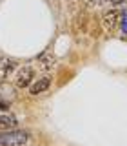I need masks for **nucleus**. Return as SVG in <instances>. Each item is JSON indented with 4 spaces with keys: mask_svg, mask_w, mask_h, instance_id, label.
<instances>
[{
    "mask_svg": "<svg viewBox=\"0 0 127 146\" xmlns=\"http://www.w3.org/2000/svg\"><path fill=\"white\" fill-rule=\"evenodd\" d=\"M29 139V131L20 130V128L0 131V146H27Z\"/></svg>",
    "mask_w": 127,
    "mask_h": 146,
    "instance_id": "1",
    "label": "nucleus"
},
{
    "mask_svg": "<svg viewBox=\"0 0 127 146\" xmlns=\"http://www.w3.org/2000/svg\"><path fill=\"white\" fill-rule=\"evenodd\" d=\"M33 79H35V70L31 66H24V68L18 70L16 77H15V86H16V88H20V90L29 88L31 82H33Z\"/></svg>",
    "mask_w": 127,
    "mask_h": 146,
    "instance_id": "2",
    "label": "nucleus"
},
{
    "mask_svg": "<svg viewBox=\"0 0 127 146\" xmlns=\"http://www.w3.org/2000/svg\"><path fill=\"white\" fill-rule=\"evenodd\" d=\"M102 20H103V27L113 33V31L118 29V24H120V11L118 9H109V11L103 13Z\"/></svg>",
    "mask_w": 127,
    "mask_h": 146,
    "instance_id": "3",
    "label": "nucleus"
},
{
    "mask_svg": "<svg viewBox=\"0 0 127 146\" xmlns=\"http://www.w3.org/2000/svg\"><path fill=\"white\" fill-rule=\"evenodd\" d=\"M51 75H45V77H40V79H36L31 82V86H29V93L31 95H40V93H44V91H47L49 88H51Z\"/></svg>",
    "mask_w": 127,
    "mask_h": 146,
    "instance_id": "4",
    "label": "nucleus"
},
{
    "mask_svg": "<svg viewBox=\"0 0 127 146\" xmlns=\"http://www.w3.org/2000/svg\"><path fill=\"white\" fill-rule=\"evenodd\" d=\"M16 70V62L7 57H0V82L6 80L13 71Z\"/></svg>",
    "mask_w": 127,
    "mask_h": 146,
    "instance_id": "5",
    "label": "nucleus"
},
{
    "mask_svg": "<svg viewBox=\"0 0 127 146\" xmlns=\"http://www.w3.org/2000/svg\"><path fill=\"white\" fill-rule=\"evenodd\" d=\"M18 126V119L15 115H7V113H0V131L2 130H11Z\"/></svg>",
    "mask_w": 127,
    "mask_h": 146,
    "instance_id": "6",
    "label": "nucleus"
},
{
    "mask_svg": "<svg viewBox=\"0 0 127 146\" xmlns=\"http://www.w3.org/2000/svg\"><path fill=\"white\" fill-rule=\"evenodd\" d=\"M36 60L40 62V66L44 68V70H49V68H53L54 66V62H56V58L53 57V55H49V53H42Z\"/></svg>",
    "mask_w": 127,
    "mask_h": 146,
    "instance_id": "7",
    "label": "nucleus"
},
{
    "mask_svg": "<svg viewBox=\"0 0 127 146\" xmlns=\"http://www.w3.org/2000/svg\"><path fill=\"white\" fill-rule=\"evenodd\" d=\"M118 27H120V31L124 35H127V11L125 9L120 11V24H118Z\"/></svg>",
    "mask_w": 127,
    "mask_h": 146,
    "instance_id": "8",
    "label": "nucleus"
},
{
    "mask_svg": "<svg viewBox=\"0 0 127 146\" xmlns=\"http://www.w3.org/2000/svg\"><path fill=\"white\" fill-rule=\"evenodd\" d=\"M9 106H11V100L0 95V111H6V110H9Z\"/></svg>",
    "mask_w": 127,
    "mask_h": 146,
    "instance_id": "9",
    "label": "nucleus"
},
{
    "mask_svg": "<svg viewBox=\"0 0 127 146\" xmlns=\"http://www.w3.org/2000/svg\"><path fill=\"white\" fill-rule=\"evenodd\" d=\"M105 2H111V4H116V6H120V4L127 2V0H105Z\"/></svg>",
    "mask_w": 127,
    "mask_h": 146,
    "instance_id": "10",
    "label": "nucleus"
},
{
    "mask_svg": "<svg viewBox=\"0 0 127 146\" xmlns=\"http://www.w3.org/2000/svg\"><path fill=\"white\" fill-rule=\"evenodd\" d=\"M91 2H93V4H96V6H100V4H103L105 0H91Z\"/></svg>",
    "mask_w": 127,
    "mask_h": 146,
    "instance_id": "11",
    "label": "nucleus"
}]
</instances>
